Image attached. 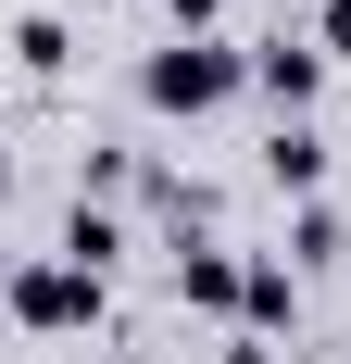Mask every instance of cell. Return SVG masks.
Listing matches in <instances>:
<instances>
[{
    "mask_svg": "<svg viewBox=\"0 0 351 364\" xmlns=\"http://www.w3.org/2000/svg\"><path fill=\"white\" fill-rule=\"evenodd\" d=\"M251 101L276 113V126H314V101H326V50H314V26L301 38H251Z\"/></svg>",
    "mask_w": 351,
    "mask_h": 364,
    "instance_id": "obj_3",
    "label": "cell"
},
{
    "mask_svg": "<svg viewBox=\"0 0 351 364\" xmlns=\"http://www.w3.org/2000/svg\"><path fill=\"white\" fill-rule=\"evenodd\" d=\"M0 50H13V75H63V63H75V26H63V13H13Z\"/></svg>",
    "mask_w": 351,
    "mask_h": 364,
    "instance_id": "obj_8",
    "label": "cell"
},
{
    "mask_svg": "<svg viewBox=\"0 0 351 364\" xmlns=\"http://www.w3.org/2000/svg\"><path fill=\"white\" fill-rule=\"evenodd\" d=\"M0 314H13V327H38V339H75V327H101V277H75L63 252H38V264H13Z\"/></svg>",
    "mask_w": 351,
    "mask_h": 364,
    "instance_id": "obj_2",
    "label": "cell"
},
{
    "mask_svg": "<svg viewBox=\"0 0 351 364\" xmlns=\"http://www.w3.org/2000/svg\"><path fill=\"white\" fill-rule=\"evenodd\" d=\"M301 327V277L288 264H251V289H239V339H288Z\"/></svg>",
    "mask_w": 351,
    "mask_h": 364,
    "instance_id": "obj_7",
    "label": "cell"
},
{
    "mask_svg": "<svg viewBox=\"0 0 351 364\" xmlns=\"http://www.w3.org/2000/svg\"><path fill=\"white\" fill-rule=\"evenodd\" d=\"M339 239H351L339 201H301V214H288V252H301V264H339Z\"/></svg>",
    "mask_w": 351,
    "mask_h": 364,
    "instance_id": "obj_9",
    "label": "cell"
},
{
    "mask_svg": "<svg viewBox=\"0 0 351 364\" xmlns=\"http://www.w3.org/2000/svg\"><path fill=\"white\" fill-rule=\"evenodd\" d=\"M264 188L276 201H326V126H276L264 139Z\"/></svg>",
    "mask_w": 351,
    "mask_h": 364,
    "instance_id": "obj_6",
    "label": "cell"
},
{
    "mask_svg": "<svg viewBox=\"0 0 351 364\" xmlns=\"http://www.w3.org/2000/svg\"><path fill=\"white\" fill-rule=\"evenodd\" d=\"M163 277H176L188 314H239V289H251V264L226 252V239H163Z\"/></svg>",
    "mask_w": 351,
    "mask_h": 364,
    "instance_id": "obj_4",
    "label": "cell"
},
{
    "mask_svg": "<svg viewBox=\"0 0 351 364\" xmlns=\"http://www.w3.org/2000/svg\"><path fill=\"white\" fill-rule=\"evenodd\" d=\"M251 88V50H226V38H163L139 63V101L151 113H226Z\"/></svg>",
    "mask_w": 351,
    "mask_h": 364,
    "instance_id": "obj_1",
    "label": "cell"
},
{
    "mask_svg": "<svg viewBox=\"0 0 351 364\" xmlns=\"http://www.w3.org/2000/svg\"><path fill=\"white\" fill-rule=\"evenodd\" d=\"M0 289H13V277H0Z\"/></svg>",
    "mask_w": 351,
    "mask_h": 364,
    "instance_id": "obj_13",
    "label": "cell"
},
{
    "mask_svg": "<svg viewBox=\"0 0 351 364\" xmlns=\"http://www.w3.org/2000/svg\"><path fill=\"white\" fill-rule=\"evenodd\" d=\"M0 188H13V151H0Z\"/></svg>",
    "mask_w": 351,
    "mask_h": 364,
    "instance_id": "obj_12",
    "label": "cell"
},
{
    "mask_svg": "<svg viewBox=\"0 0 351 364\" xmlns=\"http://www.w3.org/2000/svg\"><path fill=\"white\" fill-rule=\"evenodd\" d=\"M314 50H326V63H351V0H314Z\"/></svg>",
    "mask_w": 351,
    "mask_h": 364,
    "instance_id": "obj_10",
    "label": "cell"
},
{
    "mask_svg": "<svg viewBox=\"0 0 351 364\" xmlns=\"http://www.w3.org/2000/svg\"><path fill=\"white\" fill-rule=\"evenodd\" d=\"M50 252H63L75 277H113V264H126V214H113V201H88V188H75V214H63V239H50Z\"/></svg>",
    "mask_w": 351,
    "mask_h": 364,
    "instance_id": "obj_5",
    "label": "cell"
},
{
    "mask_svg": "<svg viewBox=\"0 0 351 364\" xmlns=\"http://www.w3.org/2000/svg\"><path fill=\"white\" fill-rule=\"evenodd\" d=\"M213 364H288V352H276V339H239V327H226V352H213Z\"/></svg>",
    "mask_w": 351,
    "mask_h": 364,
    "instance_id": "obj_11",
    "label": "cell"
}]
</instances>
